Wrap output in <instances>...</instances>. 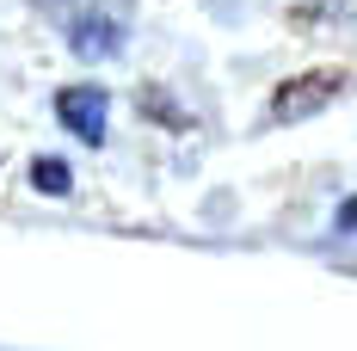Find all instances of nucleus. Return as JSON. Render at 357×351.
<instances>
[{"label":"nucleus","instance_id":"1","mask_svg":"<svg viewBox=\"0 0 357 351\" xmlns=\"http://www.w3.org/2000/svg\"><path fill=\"white\" fill-rule=\"evenodd\" d=\"M105 93L99 87H68V93H56V117H62V130L80 136L86 148H99L105 142Z\"/></svg>","mask_w":357,"mask_h":351},{"label":"nucleus","instance_id":"2","mask_svg":"<svg viewBox=\"0 0 357 351\" xmlns=\"http://www.w3.org/2000/svg\"><path fill=\"white\" fill-rule=\"evenodd\" d=\"M333 93H339V80H333V74H302V80H284V87H278L271 111H278L284 124H296V117H314Z\"/></svg>","mask_w":357,"mask_h":351},{"label":"nucleus","instance_id":"3","mask_svg":"<svg viewBox=\"0 0 357 351\" xmlns=\"http://www.w3.org/2000/svg\"><path fill=\"white\" fill-rule=\"evenodd\" d=\"M80 13V6H74ZM68 43L80 62H99V56H111L117 50V19L111 13H80V19H68Z\"/></svg>","mask_w":357,"mask_h":351},{"label":"nucleus","instance_id":"4","mask_svg":"<svg viewBox=\"0 0 357 351\" xmlns=\"http://www.w3.org/2000/svg\"><path fill=\"white\" fill-rule=\"evenodd\" d=\"M31 185H37V191H50V197H62L74 179H68V167H62V160H37V167H31Z\"/></svg>","mask_w":357,"mask_h":351},{"label":"nucleus","instance_id":"5","mask_svg":"<svg viewBox=\"0 0 357 351\" xmlns=\"http://www.w3.org/2000/svg\"><path fill=\"white\" fill-rule=\"evenodd\" d=\"M339 228H345V234H357V197H345V204H339Z\"/></svg>","mask_w":357,"mask_h":351},{"label":"nucleus","instance_id":"6","mask_svg":"<svg viewBox=\"0 0 357 351\" xmlns=\"http://www.w3.org/2000/svg\"><path fill=\"white\" fill-rule=\"evenodd\" d=\"M31 6H43V13H62L68 0H31ZM74 6H80V0H74Z\"/></svg>","mask_w":357,"mask_h":351}]
</instances>
